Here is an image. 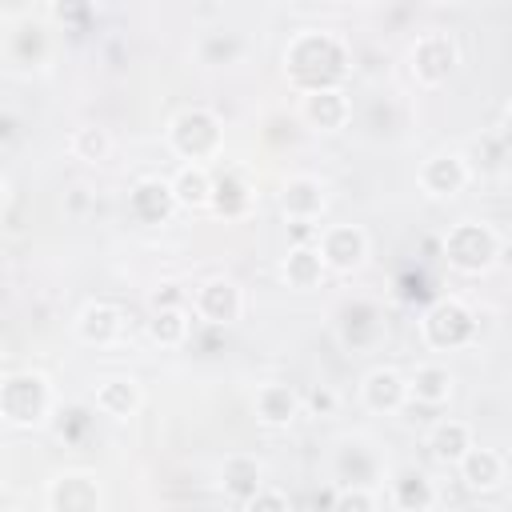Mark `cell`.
<instances>
[{
    "label": "cell",
    "instance_id": "6da1fadb",
    "mask_svg": "<svg viewBox=\"0 0 512 512\" xmlns=\"http://www.w3.org/2000/svg\"><path fill=\"white\" fill-rule=\"evenodd\" d=\"M280 68L296 96L332 92V88H344L352 72V48L332 28H300L284 48Z\"/></svg>",
    "mask_w": 512,
    "mask_h": 512
},
{
    "label": "cell",
    "instance_id": "7a4b0ae2",
    "mask_svg": "<svg viewBox=\"0 0 512 512\" xmlns=\"http://www.w3.org/2000/svg\"><path fill=\"white\" fill-rule=\"evenodd\" d=\"M52 408H56V388L44 372L20 368L0 380V420L8 428H20V432L44 428Z\"/></svg>",
    "mask_w": 512,
    "mask_h": 512
},
{
    "label": "cell",
    "instance_id": "3957f363",
    "mask_svg": "<svg viewBox=\"0 0 512 512\" xmlns=\"http://www.w3.org/2000/svg\"><path fill=\"white\" fill-rule=\"evenodd\" d=\"M168 148L184 160V164H208L220 160L224 152V120L220 112L204 108V104H188L168 120Z\"/></svg>",
    "mask_w": 512,
    "mask_h": 512
},
{
    "label": "cell",
    "instance_id": "277c9868",
    "mask_svg": "<svg viewBox=\"0 0 512 512\" xmlns=\"http://www.w3.org/2000/svg\"><path fill=\"white\" fill-rule=\"evenodd\" d=\"M440 256L460 276H484L500 260V232L484 220H456L440 236Z\"/></svg>",
    "mask_w": 512,
    "mask_h": 512
},
{
    "label": "cell",
    "instance_id": "5b68a950",
    "mask_svg": "<svg viewBox=\"0 0 512 512\" xmlns=\"http://www.w3.org/2000/svg\"><path fill=\"white\" fill-rule=\"evenodd\" d=\"M476 332H480L476 312L460 296H436L420 312V340L432 352H460L476 340Z\"/></svg>",
    "mask_w": 512,
    "mask_h": 512
},
{
    "label": "cell",
    "instance_id": "8992f818",
    "mask_svg": "<svg viewBox=\"0 0 512 512\" xmlns=\"http://www.w3.org/2000/svg\"><path fill=\"white\" fill-rule=\"evenodd\" d=\"M456 68H460V44H456L452 32L428 28V32H420L412 40V48H408V72H412L416 84L440 88V84H448L456 76Z\"/></svg>",
    "mask_w": 512,
    "mask_h": 512
},
{
    "label": "cell",
    "instance_id": "52a82bcc",
    "mask_svg": "<svg viewBox=\"0 0 512 512\" xmlns=\"http://www.w3.org/2000/svg\"><path fill=\"white\" fill-rule=\"evenodd\" d=\"M332 332L348 352H372L384 340V308L372 296H348L332 312Z\"/></svg>",
    "mask_w": 512,
    "mask_h": 512
},
{
    "label": "cell",
    "instance_id": "ba28073f",
    "mask_svg": "<svg viewBox=\"0 0 512 512\" xmlns=\"http://www.w3.org/2000/svg\"><path fill=\"white\" fill-rule=\"evenodd\" d=\"M48 512H104V488L88 468H64L44 488Z\"/></svg>",
    "mask_w": 512,
    "mask_h": 512
},
{
    "label": "cell",
    "instance_id": "9c48e42d",
    "mask_svg": "<svg viewBox=\"0 0 512 512\" xmlns=\"http://www.w3.org/2000/svg\"><path fill=\"white\" fill-rule=\"evenodd\" d=\"M192 316L208 328H232L244 316V288L232 276H208L192 292Z\"/></svg>",
    "mask_w": 512,
    "mask_h": 512
},
{
    "label": "cell",
    "instance_id": "30bf717a",
    "mask_svg": "<svg viewBox=\"0 0 512 512\" xmlns=\"http://www.w3.org/2000/svg\"><path fill=\"white\" fill-rule=\"evenodd\" d=\"M320 256H324V268L336 272V276H352L368 264V252H372V240L360 224H328L316 240Z\"/></svg>",
    "mask_w": 512,
    "mask_h": 512
},
{
    "label": "cell",
    "instance_id": "8fae6325",
    "mask_svg": "<svg viewBox=\"0 0 512 512\" xmlns=\"http://www.w3.org/2000/svg\"><path fill=\"white\" fill-rule=\"evenodd\" d=\"M124 328H128V316L112 300H88L76 312V320H72L76 340L88 344V348H112V344H120L124 340Z\"/></svg>",
    "mask_w": 512,
    "mask_h": 512
},
{
    "label": "cell",
    "instance_id": "7c38bea8",
    "mask_svg": "<svg viewBox=\"0 0 512 512\" xmlns=\"http://www.w3.org/2000/svg\"><path fill=\"white\" fill-rule=\"evenodd\" d=\"M468 180H472V168H468V160H464L460 152H436V156H428V160L416 168V184H420V192L432 196V200H452V196H460V192L468 188Z\"/></svg>",
    "mask_w": 512,
    "mask_h": 512
},
{
    "label": "cell",
    "instance_id": "4fadbf2b",
    "mask_svg": "<svg viewBox=\"0 0 512 512\" xmlns=\"http://www.w3.org/2000/svg\"><path fill=\"white\" fill-rule=\"evenodd\" d=\"M176 212H180V204H176L172 180H164V176H140L128 188V216L136 224L156 228V224H168Z\"/></svg>",
    "mask_w": 512,
    "mask_h": 512
},
{
    "label": "cell",
    "instance_id": "5bb4252c",
    "mask_svg": "<svg viewBox=\"0 0 512 512\" xmlns=\"http://www.w3.org/2000/svg\"><path fill=\"white\" fill-rule=\"evenodd\" d=\"M436 500H440V488L424 468L400 464L388 472V504L396 512H432Z\"/></svg>",
    "mask_w": 512,
    "mask_h": 512
},
{
    "label": "cell",
    "instance_id": "9a60e30c",
    "mask_svg": "<svg viewBox=\"0 0 512 512\" xmlns=\"http://www.w3.org/2000/svg\"><path fill=\"white\" fill-rule=\"evenodd\" d=\"M324 208H328V188H324L320 176L296 172V176L284 180V188H280V212H284V220L312 224V220L324 216Z\"/></svg>",
    "mask_w": 512,
    "mask_h": 512
},
{
    "label": "cell",
    "instance_id": "2e32d148",
    "mask_svg": "<svg viewBox=\"0 0 512 512\" xmlns=\"http://www.w3.org/2000/svg\"><path fill=\"white\" fill-rule=\"evenodd\" d=\"M408 400H412V396H408V376H404L400 368L380 364V368L364 372V380H360V404H364L368 412L392 416V412H400Z\"/></svg>",
    "mask_w": 512,
    "mask_h": 512
},
{
    "label": "cell",
    "instance_id": "e0dca14e",
    "mask_svg": "<svg viewBox=\"0 0 512 512\" xmlns=\"http://www.w3.org/2000/svg\"><path fill=\"white\" fill-rule=\"evenodd\" d=\"M220 492L232 500V504H248L260 488H264V460L256 452H228L220 460Z\"/></svg>",
    "mask_w": 512,
    "mask_h": 512
},
{
    "label": "cell",
    "instance_id": "ac0fdd59",
    "mask_svg": "<svg viewBox=\"0 0 512 512\" xmlns=\"http://www.w3.org/2000/svg\"><path fill=\"white\" fill-rule=\"evenodd\" d=\"M296 112H300L304 128L332 136V132L348 128V120H352V100H348V92H344V88H332V92H312V96H300Z\"/></svg>",
    "mask_w": 512,
    "mask_h": 512
},
{
    "label": "cell",
    "instance_id": "d6986e66",
    "mask_svg": "<svg viewBox=\"0 0 512 512\" xmlns=\"http://www.w3.org/2000/svg\"><path fill=\"white\" fill-rule=\"evenodd\" d=\"M256 204V188L244 168H220L212 172V212L220 220H244Z\"/></svg>",
    "mask_w": 512,
    "mask_h": 512
},
{
    "label": "cell",
    "instance_id": "ffe728a7",
    "mask_svg": "<svg viewBox=\"0 0 512 512\" xmlns=\"http://www.w3.org/2000/svg\"><path fill=\"white\" fill-rule=\"evenodd\" d=\"M252 412L264 428H288L300 412H304V396L292 388V384H280V380H268L256 388L252 396Z\"/></svg>",
    "mask_w": 512,
    "mask_h": 512
},
{
    "label": "cell",
    "instance_id": "44dd1931",
    "mask_svg": "<svg viewBox=\"0 0 512 512\" xmlns=\"http://www.w3.org/2000/svg\"><path fill=\"white\" fill-rule=\"evenodd\" d=\"M456 472H460V480H464L468 492H480V496H484V492L504 488V480H508V456L496 452V448L476 444V448L456 464Z\"/></svg>",
    "mask_w": 512,
    "mask_h": 512
},
{
    "label": "cell",
    "instance_id": "7402d4cb",
    "mask_svg": "<svg viewBox=\"0 0 512 512\" xmlns=\"http://www.w3.org/2000/svg\"><path fill=\"white\" fill-rule=\"evenodd\" d=\"M140 404H144V388L136 376H104L92 392V408L108 420H128L140 412Z\"/></svg>",
    "mask_w": 512,
    "mask_h": 512
},
{
    "label": "cell",
    "instance_id": "603a6c76",
    "mask_svg": "<svg viewBox=\"0 0 512 512\" xmlns=\"http://www.w3.org/2000/svg\"><path fill=\"white\" fill-rule=\"evenodd\" d=\"M4 60L16 72H40L52 60V40L44 32V24H24L16 32H8L4 40Z\"/></svg>",
    "mask_w": 512,
    "mask_h": 512
},
{
    "label": "cell",
    "instance_id": "cb8c5ba5",
    "mask_svg": "<svg viewBox=\"0 0 512 512\" xmlns=\"http://www.w3.org/2000/svg\"><path fill=\"white\" fill-rule=\"evenodd\" d=\"M332 472H336L340 488H372L376 476H380V460H376V452L364 440H344L336 448Z\"/></svg>",
    "mask_w": 512,
    "mask_h": 512
},
{
    "label": "cell",
    "instance_id": "d4e9b609",
    "mask_svg": "<svg viewBox=\"0 0 512 512\" xmlns=\"http://www.w3.org/2000/svg\"><path fill=\"white\" fill-rule=\"evenodd\" d=\"M280 276H284V284L296 288V292H312V288H320L324 276H328L320 248L308 244V240H304V244H292V248L284 252V260H280Z\"/></svg>",
    "mask_w": 512,
    "mask_h": 512
},
{
    "label": "cell",
    "instance_id": "484cf974",
    "mask_svg": "<svg viewBox=\"0 0 512 512\" xmlns=\"http://www.w3.org/2000/svg\"><path fill=\"white\" fill-rule=\"evenodd\" d=\"M476 448V436H472V428L464 424V420H436L432 428H428V452H432V460L436 464H448V468H456L468 452Z\"/></svg>",
    "mask_w": 512,
    "mask_h": 512
},
{
    "label": "cell",
    "instance_id": "4316f807",
    "mask_svg": "<svg viewBox=\"0 0 512 512\" xmlns=\"http://www.w3.org/2000/svg\"><path fill=\"white\" fill-rule=\"evenodd\" d=\"M168 180H172L176 204H180L184 212L212 208V168H208V164H180Z\"/></svg>",
    "mask_w": 512,
    "mask_h": 512
},
{
    "label": "cell",
    "instance_id": "83f0119b",
    "mask_svg": "<svg viewBox=\"0 0 512 512\" xmlns=\"http://www.w3.org/2000/svg\"><path fill=\"white\" fill-rule=\"evenodd\" d=\"M452 388H456V376L444 364H416L412 376H408V396L416 404H428V408L448 404L452 400Z\"/></svg>",
    "mask_w": 512,
    "mask_h": 512
},
{
    "label": "cell",
    "instance_id": "f1b7e54d",
    "mask_svg": "<svg viewBox=\"0 0 512 512\" xmlns=\"http://www.w3.org/2000/svg\"><path fill=\"white\" fill-rule=\"evenodd\" d=\"M144 332H148V340L156 348H180L188 340V332H192V312L184 304H176V308H152Z\"/></svg>",
    "mask_w": 512,
    "mask_h": 512
},
{
    "label": "cell",
    "instance_id": "f546056e",
    "mask_svg": "<svg viewBox=\"0 0 512 512\" xmlns=\"http://www.w3.org/2000/svg\"><path fill=\"white\" fill-rule=\"evenodd\" d=\"M68 152L84 164H104L112 156V132L104 124H80L72 136H68Z\"/></svg>",
    "mask_w": 512,
    "mask_h": 512
},
{
    "label": "cell",
    "instance_id": "4dcf8cb0",
    "mask_svg": "<svg viewBox=\"0 0 512 512\" xmlns=\"http://www.w3.org/2000/svg\"><path fill=\"white\" fill-rule=\"evenodd\" d=\"M240 52H244V44H240L232 32H212V36H204V40L196 44V56H200V64H204V68L236 64V60H240Z\"/></svg>",
    "mask_w": 512,
    "mask_h": 512
},
{
    "label": "cell",
    "instance_id": "1f68e13d",
    "mask_svg": "<svg viewBox=\"0 0 512 512\" xmlns=\"http://www.w3.org/2000/svg\"><path fill=\"white\" fill-rule=\"evenodd\" d=\"M328 512H380L372 488H336Z\"/></svg>",
    "mask_w": 512,
    "mask_h": 512
},
{
    "label": "cell",
    "instance_id": "d6a6232c",
    "mask_svg": "<svg viewBox=\"0 0 512 512\" xmlns=\"http://www.w3.org/2000/svg\"><path fill=\"white\" fill-rule=\"evenodd\" d=\"M240 512H292V504H288V496L280 492V488H272V484H264Z\"/></svg>",
    "mask_w": 512,
    "mask_h": 512
},
{
    "label": "cell",
    "instance_id": "836d02e7",
    "mask_svg": "<svg viewBox=\"0 0 512 512\" xmlns=\"http://www.w3.org/2000/svg\"><path fill=\"white\" fill-rule=\"evenodd\" d=\"M336 404H340V396H336L328 384H316V388L304 396V408H308L312 416H332V412H336Z\"/></svg>",
    "mask_w": 512,
    "mask_h": 512
},
{
    "label": "cell",
    "instance_id": "e575fe53",
    "mask_svg": "<svg viewBox=\"0 0 512 512\" xmlns=\"http://www.w3.org/2000/svg\"><path fill=\"white\" fill-rule=\"evenodd\" d=\"M176 304H180L176 284H160V288L152 292V308H176Z\"/></svg>",
    "mask_w": 512,
    "mask_h": 512
},
{
    "label": "cell",
    "instance_id": "d590c367",
    "mask_svg": "<svg viewBox=\"0 0 512 512\" xmlns=\"http://www.w3.org/2000/svg\"><path fill=\"white\" fill-rule=\"evenodd\" d=\"M500 260H512V220H508V228L500 232Z\"/></svg>",
    "mask_w": 512,
    "mask_h": 512
},
{
    "label": "cell",
    "instance_id": "8d00e7d4",
    "mask_svg": "<svg viewBox=\"0 0 512 512\" xmlns=\"http://www.w3.org/2000/svg\"><path fill=\"white\" fill-rule=\"evenodd\" d=\"M504 456H508V464H512V444H508V452H504Z\"/></svg>",
    "mask_w": 512,
    "mask_h": 512
},
{
    "label": "cell",
    "instance_id": "74e56055",
    "mask_svg": "<svg viewBox=\"0 0 512 512\" xmlns=\"http://www.w3.org/2000/svg\"><path fill=\"white\" fill-rule=\"evenodd\" d=\"M508 124H512V100H508Z\"/></svg>",
    "mask_w": 512,
    "mask_h": 512
},
{
    "label": "cell",
    "instance_id": "f35d334b",
    "mask_svg": "<svg viewBox=\"0 0 512 512\" xmlns=\"http://www.w3.org/2000/svg\"><path fill=\"white\" fill-rule=\"evenodd\" d=\"M4 512H24V508H4Z\"/></svg>",
    "mask_w": 512,
    "mask_h": 512
}]
</instances>
